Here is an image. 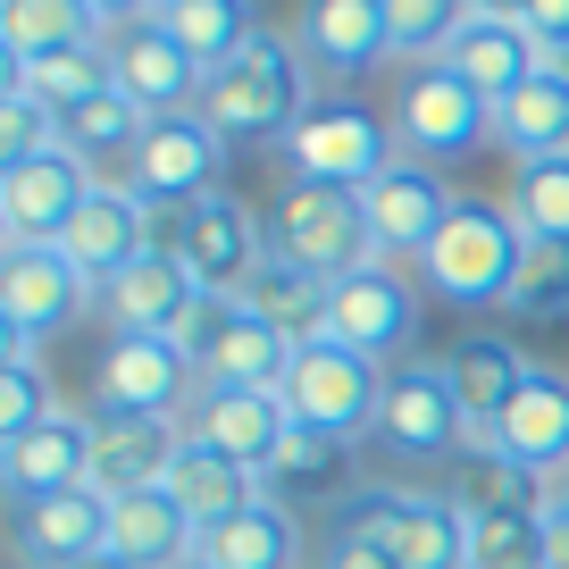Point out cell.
<instances>
[{"instance_id": "6da1fadb", "label": "cell", "mask_w": 569, "mask_h": 569, "mask_svg": "<svg viewBox=\"0 0 569 569\" xmlns=\"http://www.w3.org/2000/svg\"><path fill=\"white\" fill-rule=\"evenodd\" d=\"M319 76H310V59L293 51V34H251L243 51L227 59V68L201 84V118L218 126L227 142H277L284 151V134L310 118V101H319Z\"/></svg>"}, {"instance_id": "7a4b0ae2", "label": "cell", "mask_w": 569, "mask_h": 569, "mask_svg": "<svg viewBox=\"0 0 569 569\" xmlns=\"http://www.w3.org/2000/svg\"><path fill=\"white\" fill-rule=\"evenodd\" d=\"M519 268H528V227L511 218V201H461L445 218V234L427 243L419 277L452 310H511Z\"/></svg>"}, {"instance_id": "3957f363", "label": "cell", "mask_w": 569, "mask_h": 569, "mask_svg": "<svg viewBox=\"0 0 569 569\" xmlns=\"http://www.w3.org/2000/svg\"><path fill=\"white\" fill-rule=\"evenodd\" d=\"M151 251H168L210 302H243V284L260 277V260H268V227L218 184V193L177 201V210L151 218Z\"/></svg>"}, {"instance_id": "277c9868", "label": "cell", "mask_w": 569, "mask_h": 569, "mask_svg": "<svg viewBox=\"0 0 569 569\" xmlns=\"http://www.w3.org/2000/svg\"><path fill=\"white\" fill-rule=\"evenodd\" d=\"M268 251L293 268H310L319 284H343L352 268L377 260V234H369V210H360V193H336V184H302L284 177V193L268 201Z\"/></svg>"}, {"instance_id": "5b68a950", "label": "cell", "mask_w": 569, "mask_h": 569, "mask_svg": "<svg viewBox=\"0 0 569 569\" xmlns=\"http://www.w3.org/2000/svg\"><path fill=\"white\" fill-rule=\"evenodd\" d=\"M336 528L377 536L402 569H469V502L461 495H410V486H352Z\"/></svg>"}, {"instance_id": "8992f818", "label": "cell", "mask_w": 569, "mask_h": 569, "mask_svg": "<svg viewBox=\"0 0 569 569\" xmlns=\"http://www.w3.org/2000/svg\"><path fill=\"white\" fill-rule=\"evenodd\" d=\"M393 160H402L393 151V118H377L360 101H336V92H319L310 118L284 134V168L302 184H336V193H369Z\"/></svg>"}, {"instance_id": "52a82bcc", "label": "cell", "mask_w": 569, "mask_h": 569, "mask_svg": "<svg viewBox=\"0 0 569 569\" xmlns=\"http://www.w3.org/2000/svg\"><path fill=\"white\" fill-rule=\"evenodd\" d=\"M284 410L319 436H336V445H360V436H377V410H386V369L352 343L319 336L284 369Z\"/></svg>"}, {"instance_id": "ba28073f", "label": "cell", "mask_w": 569, "mask_h": 569, "mask_svg": "<svg viewBox=\"0 0 569 569\" xmlns=\"http://www.w3.org/2000/svg\"><path fill=\"white\" fill-rule=\"evenodd\" d=\"M393 142H402L410 160L445 168V160H461V151H478V142H495V101H486L461 68L427 59V68L402 76V101H393Z\"/></svg>"}, {"instance_id": "9c48e42d", "label": "cell", "mask_w": 569, "mask_h": 569, "mask_svg": "<svg viewBox=\"0 0 569 569\" xmlns=\"http://www.w3.org/2000/svg\"><path fill=\"white\" fill-rule=\"evenodd\" d=\"M92 284L76 277V260L59 243L34 251H0V336H9V360H34L51 336H68L84 319Z\"/></svg>"}, {"instance_id": "30bf717a", "label": "cell", "mask_w": 569, "mask_h": 569, "mask_svg": "<svg viewBox=\"0 0 569 569\" xmlns=\"http://www.w3.org/2000/svg\"><path fill=\"white\" fill-rule=\"evenodd\" d=\"M227 151H234V142L218 134L201 109H184V118H151V126H142V142H134V160H126V184H134L151 210H177V201L218 193Z\"/></svg>"}, {"instance_id": "8fae6325", "label": "cell", "mask_w": 569, "mask_h": 569, "mask_svg": "<svg viewBox=\"0 0 569 569\" xmlns=\"http://www.w3.org/2000/svg\"><path fill=\"white\" fill-rule=\"evenodd\" d=\"M92 393H101V410L177 419V410L201 402L193 343H168V336H109V343H101V369H92Z\"/></svg>"}, {"instance_id": "7c38bea8", "label": "cell", "mask_w": 569, "mask_h": 569, "mask_svg": "<svg viewBox=\"0 0 569 569\" xmlns=\"http://www.w3.org/2000/svg\"><path fill=\"white\" fill-rule=\"evenodd\" d=\"M461 436L478 445V427H469V410H461V393H452L445 360H402V369L386 377L377 445H386L393 461H445V452H461Z\"/></svg>"}, {"instance_id": "4fadbf2b", "label": "cell", "mask_w": 569, "mask_h": 569, "mask_svg": "<svg viewBox=\"0 0 569 569\" xmlns=\"http://www.w3.org/2000/svg\"><path fill=\"white\" fill-rule=\"evenodd\" d=\"M101 193L92 160L76 151H51V160H0V243L9 251H34V243H59L68 218Z\"/></svg>"}, {"instance_id": "5bb4252c", "label": "cell", "mask_w": 569, "mask_h": 569, "mask_svg": "<svg viewBox=\"0 0 569 569\" xmlns=\"http://www.w3.org/2000/svg\"><path fill=\"white\" fill-rule=\"evenodd\" d=\"M360 210H369V234H377V260H393V268H419L427 260V243L445 234V218L461 210V193L445 184V168H427V160H393L386 177L360 193Z\"/></svg>"}, {"instance_id": "9a60e30c", "label": "cell", "mask_w": 569, "mask_h": 569, "mask_svg": "<svg viewBox=\"0 0 569 569\" xmlns=\"http://www.w3.org/2000/svg\"><path fill=\"white\" fill-rule=\"evenodd\" d=\"M478 445L495 452L511 478L552 486L569 469V377H552V369H536V360H528V386L511 393V410L486 427Z\"/></svg>"}, {"instance_id": "2e32d148", "label": "cell", "mask_w": 569, "mask_h": 569, "mask_svg": "<svg viewBox=\"0 0 569 569\" xmlns=\"http://www.w3.org/2000/svg\"><path fill=\"white\" fill-rule=\"evenodd\" d=\"M293 352H302V343H284L277 327H268L260 310H243V302H210V319H201V336H193V369H201V386H218V393H284Z\"/></svg>"}, {"instance_id": "e0dca14e", "label": "cell", "mask_w": 569, "mask_h": 569, "mask_svg": "<svg viewBox=\"0 0 569 569\" xmlns=\"http://www.w3.org/2000/svg\"><path fill=\"white\" fill-rule=\"evenodd\" d=\"M101 310H109V336H168V343H193L201 319H210V293L184 277L168 251H142L126 277L101 284Z\"/></svg>"}, {"instance_id": "ac0fdd59", "label": "cell", "mask_w": 569, "mask_h": 569, "mask_svg": "<svg viewBox=\"0 0 569 569\" xmlns=\"http://www.w3.org/2000/svg\"><path fill=\"white\" fill-rule=\"evenodd\" d=\"M284 436H293L284 393H218V386H201V402L184 410V445L218 452V461L251 469V478H268V469H277Z\"/></svg>"}, {"instance_id": "d6986e66", "label": "cell", "mask_w": 569, "mask_h": 569, "mask_svg": "<svg viewBox=\"0 0 569 569\" xmlns=\"http://www.w3.org/2000/svg\"><path fill=\"white\" fill-rule=\"evenodd\" d=\"M410 327H419V293H410V277L393 260H369V268H352V277L327 293V336L336 343H352V352H369V360H386V352H402L410 343Z\"/></svg>"}, {"instance_id": "ffe728a7", "label": "cell", "mask_w": 569, "mask_h": 569, "mask_svg": "<svg viewBox=\"0 0 569 569\" xmlns=\"http://www.w3.org/2000/svg\"><path fill=\"white\" fill-rule=\"evenodd\" d=\"M293 51L310 59V76H377L393 59L386 0H302V18H293Z\"/></svg>"}, {"instance_id": "44dd1931", "label": "cell", "mask_w": 569, "mask_h": 569, "mask_svg": "<svg viewBox=\"0 0 569 569\" xmlns=\"http://www.w3.org/2000/svg\"><path fill=\"white\" fill-rule=\"evenodd\" d=\"M151 201L134 193V184H101V193L84 201V210L68 218V234H59V251H68L76 260V277L92 284V293H101L109 277H126V268L142 260V251H151Z\"/></svg>"}, {"instance_id": "7402d4cb", "label": "cell", "mask_w": 569, "mask_h": 569, "mask_svg": "<svg viewBox=\"0 0 569 569\" xmlns=\"http://www.w3.org/2000/svg\"><path fill=\"white\" fill-rule=\"evenodd\" d=\"M109 84H118L142 118H184V109H201V84H210V76L142 18V26H118V34H109Z\"/></svg>"}, {"instance_id": "603a6c76", "label": "cell", "mask_w": 569, "mask_h": 569, "mask_svg": "<svg viewBox=\"0 0 569 569\" xmlns=\"http://www.w3.org/2000/svg\"><path fill=\"white\" fill-rule=\"evenodd\" d=\"M109 511L118 502L101 486H68V495L18 502V561L26 569H76L92 552H109Z\"/></svg>"}, {"instance_id": "cb8c5ba5", "label": "cell", "mask_w": 569, "mask_h": 569, "mask_svg": "<svg viewBox=\"0 0 569 569\" xmlns=\"http://www.w3.org/2000/svg\"><path fill=\"white\" fill-rule=\"evenodd\" d=\"M184 452V427L177 419H134V410H92V486L109 502L142 495V486H168Z\"/></svg>"}, {"instance_id": "d4e9b609", "label": "cell", "mask_w": 569, "mask_h": 569, "mask_svg": "<svg viewBox=\"0 0 569 569\" xmlns=\"http://www.w3.org/2000/svg\"><path fill=\"white\" fill-rule=\"evenodd\" d=\"M0 486H9V502H42V495H68V486H92V410H59L51 427L0 445Z\"/></svg>"}, {"instance_id": "484cf974", "label": "cell", "mask_w": 569, "mask_h": 569, "mask_svg": "<svg viewBox=\"0 0 569 569\" xmlns=\"http://www.w3.org/2000/svg\"><path fill=\"white\" fill-rule=\"evenodd\" d=\"M109 552L126 569H184L201 552V528L168 486H142V495H118V511H109Z\"/></svg>"}, {"instance_id": "4316f807", "label": "cell", "mask_w": 569, "mask_h": 569, "mask_svg": "<svg viewBox=\"0 0 569 569\" xmlns=\"http://www.w3.org/2000/svg\"><path fill=\"white\" fill-rule=\"evenodd\" d=\"M495 142L511 151L519 168L569 160V76L552 68V59H545L519 92H502V101H495Z\"/></svg>"}, {"instance_id": "83f0119b", "label": "cell", "mask_w": 569, "mask_h": 569, "mask_svg": "<svg viewBox=\"0 0 569 569\" xmlns=\"http://www.w3.org/2000/svg\"><path fill=\"white\" fill-rule=\"evenodd\" d=\"M545 561H552V511H545V495L469 502V569H545Z\"/></svg>"}, {"instance_id": "f1b7e54d", "label": "cell", "mask_w": 569, "mask_h": 569, "mask_svg": "<svg viewBox=\"0 0 569 569\" xmlns=\"http://www.w3.org/2000/svg\"><path fill=\"white\" fill-rule=\"evenodd\" d=\"M101 42H109V26L92 18L84 0H0V51H9V68L101 51Z\"/></svg>"}, {"instance_id": "f546056e", "label": "cell", "mask_w": 569, "mask_h": 569, "mask_svg": "<svg viewBox=\"0 0 569 569\" xmlns=\"http://www.w3.org/2000/svg\"><path fill=\"white\" fill-rule=\"evenodd\" d=\"M445 68H461L486 101H502V92H519L536 68H545V51H536V34L519 18H469L461 42L445 51Z\"/></svg>"}, {"instance_id": "4dcf8cb0", "label": "cell", "mask_w": 569, "mask_h": 569, "mask_svg": "<svg viewBox=\"0 0 569 569\" xmlns=\"http://www.w3.org/2000/svg\"><path fill=\"white\" fill-rule=\"evenodd\" d=\"M201 561L210 569H302V519L284 511L277 495H260L243 519L201 536Z\"/></svg>"}, {"instance_id": "1f68e13d", "label": "cell", "mask_w": 569, "mask_h": 569, "mask_svg": "<svg viewBox=\"0 0 569 569\" xmlns=\"http://www.w3.org/2000/svg\"><path fill=\"white\" fill-rule=\"evenodd\" d=\"M151 26H160V34L177 42V51L193 59L201 76H218L251 34H260L251 0H160V9H151Z\"/></svg>"}, {"instance_id": "d6a6232c", "label": "cell", "mask_w": 569, "mask_h": 569, "mask_svg": "<svg viewBox=\"0 0 569 569\" xmlns=\"http://www.w3.org/2000/svg\"><path fill=\"white\" fill-rule=\"evenodd\" d=\"M445 377H452V393H461L469 427L486 436V427L511 410V393L528 386V360H519V343H502V336H461L445 352Z\"/></svg>"}, {"instance_id": "836d02e7", "label": "cell", "mask_w": 569, "mask_h": 569, "mask_svg": "<svg viewBox=\"0 0 569 569\" xmlns=\"http://www.w3.org/2000/svg\"><path fill=\"white\" fill-rule=\"evenodd\" d=\"M168 495L184 502V519H193L201 536L210 528H227V519H243L251 502L268 495L251 469H234V461H218V452H201V445H184L177 452V469H168Z\"/></svg>"}, {"instance_id": "e575fe53", "label": "cell", "mask_w": 569, "mask_h": 569, "mask_svg": "<svg viewBox=\"0 0 569 569\" xmlns=\"http://www.w3.org/2000/svg\"><path fill=\"white\" fill-rule=\"evenodd\" d=\"M327 293H336V284H319L310 268H293V260H277V251H268L260 277L243 284V310H260L284 343H319V336H327Z\"/></svg>"}, {"instance_id": "d590c367", "label": "cell", "mask_w": 569, "mask_h": 569, "mask_svg": "<svg viewBox=\"0 0 569 569\" xmlns=\"http://www.w3.org/2000/svg\"><path fill=\"white\" fill-rule=\"evenodd\" d=\"M51 151H68V109L0 76V160H51Z\"/></svg>"}, {"instance_id": "8d00e7d4", "label": "cell", "mask_w": 569, "mask_h": 569, "mask_svg": "<svg viewBox=\"0 0 569 569\" xmlns=\"http://www.w3.org/2000/svg\"><path fill=\"white\" fill-rule=\"evenodd\" d=\"M142 126H151V118L109 84V92H92V101L68 109V151H76V160H134Z\"/></svg>"}, {"instance_id": "74e56055", "label": "cell", "mask_w": 569, "mask_h": 569, "mask_svg": "<svg viewBox=\"0 0 569 569\" xmlns=\"http://www.w3.org/2000/svg\"><path fill=\"white\" fill-rule=\"evenodd\" d=\"M386 18H393V59L427 68V59H445L461 42V26L478 18V0H386Z\"/></svg>"}, {"instance_id": "f35d334b", "label": "cell", "mask_w": 569, "mask_h": 569, "mask_svg": "<svg viewBox=\"0 0 569 569\" xmlns=\"http://www.w3.org/2000/svg\"><path fill=\"white\" fill-rule=\"evenodd\" d=\"M502 201H511V218L528 227V243H569V160L519 168V184Z\"/></svg>"}, {"instance_id": "ab89813d", "label": "cell", "mask_w": 569, "mask_h": 569, "mask_svg": "<svg viewBox=\"0 0 569 569\" xmlns=\"http://www.w3.org/2000/svg\"><path fill=\"white\" fill-rule=\"evenodd\" d=\"M59 419V393L51 377L34 369V360H0V445H18V436H34V427Z\"/></svg>"}, {"instance_id": "60d3db41", "label": "cell", "mask_w": 569, "mask_h": 569, "mask_svg": "<svg viewBox=\"0 0 569 569\" xmlns=\"http://www.w3.org/2000/svg\"><path fill=\"white\" fill-rule=\"evenodd\" d=\"M511 319H569V243H528V268H519Z\"/></svg>"}, {"instance_id": "b9f144b4", "label": "cell", "mask_w": 569, "mask_h": 569, "mask_svg": "<svg viewBox=\"0 0 569 569\" xmlns=\"http://www.w3.org/2000/svg\"><path fill=\"white\" fill-rule=\"evenodd\" d=\"M9 76L34 84L42 101L76 109V101H92V92H109V42H101V51H68V59H34V68H9Z\"/></svg>"}, {"instance_id": "7bdbcfd3", "label": "cell", "mask_w": 569, "mask_h": 569, "mask_svg": "<svg viewBox=\"0 0 569 569\" xmlns=\"http://www.w3.org/2000/svg\"><path fill=\"white\" fill-rule=\"evenodd\" d=\"M343 452H352V445H336V436H319V427L293 419V436H284V452H277V469H268V478L327 486V478H343Z\"/></svg>"}, {"instance_id": "ee69618b", "label": "cell", "mask_w": 569, "mask_h": 569, "mask_svg": "<svg viewBox=\"0 0 569 569\" xmlns=\"http://www.w3.org/2000/svg\"><path fill=\"white\" fill-rule=\"evenodd\" d=\"M319 569H402V561H393V552L377 545V536H352V528H336V536L319 545Z\"/></svg>"}, {"instance_id": "f6af8a7d", "label": "cell", "mask_w": 569, "mask_h": 569, "mask_svg": "<svg viewBox=\"0 0 569 569\" xmlns=\"http://www.w3.org/2000/svg\"><path fill=\"white\" fill-rule=\"evenodd\" d=\"M519 26L536 34V51H545V59L569 51V0H528V18H519Z\"/></svg>"}, {"instance_id": "bcb514c9", "label": "cell", "mask_w": 569, "mask_h": 569, "mask_svg": "<svg viewBox=\"0 0 569 569\" xmlns=\"http://www.w3.org/2000/svg\"><path fill=\"white\" fill-rule=\"evenodd\" d=\"M84 9H92L101 26H109V34H118V26H142L151 9H160V0H84Z\"/></svg>"}, {"instance_id": "7dc6e473", "label": "cell", "mask_w": 569, "mask_h": 569, "mask_svg": "<svg viewBox=\"0 0 569 569\" xmlns=\"http://www.w3.org/2000/svg\"><path fill=\"white\" fill-rule=\"evenodd\" d=\"M545 511H552V528H569V469L545 486Z\"/></svg>"}, {"instance_id": "c3c4849f", "label": "cell", "mask_w": 569, "mask_h": 569, "mask_svg": "<svg viewBox=\"0 0 569 569\" xmlns=\"http://www.w3.org/2000/svg\"><path fill=\"white\" fill-rule=\"evenodd\" d=\"M478 18H528V0H478Z\"/></svg>"}, {"instance_id": "681fc988", "label": "cell", "mask_w": 569, "mask_h": 569, "mask_svg": "<svg viewBox=\"0 0 569 569\" xmlns=\"http://www.w3.org/2000/svg\"><path fill=\"white\" fill-rule=\"evenodd\" d=\"M76 569H126V561H118V552H92V561H76Z\"/></svg>"}, {"instance_id": "f907efd6", "label": "cell", "mask_w": 569, "mask_h": 569, "mask_svg": "<svg viewBox=\"0 0 569 569\" xmlns=\"http://www.w3.org/2000/svg\"><path fill=\"white\" fill-rule=\"evenodd\" d=\"M184 569H210V561H201V552H193V561H184Z\"/></svg>"}, {"instance_id": "816d5d0a", "label": "cell", "mask_w": 569, "mask_h": 569, "mask_svg": "<svg viewBox=\"0 0 569 569\" xmlns=\"http://www.w3.org/2000/svg\"><path fill=\"white\" fill-rule=\"evenodd\" d=\"M18 569H26V561H18Z\"/></svg>"}]
</instances>
